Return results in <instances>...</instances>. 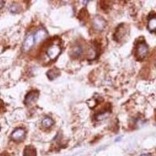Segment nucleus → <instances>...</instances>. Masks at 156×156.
Wrapping results in <instances>:
<instances>
[{
  "instance_id": "obj_1",
  "label": "nucleus",
  "mask_w": 156,
  "mask_h": 156,
  "mask_svg": "<svg viewBox=\"0 0 156 156\" xmlns=\"http://www.w3.org/2000/svg\"><path fill=\"white\" fill-rule=\"evenodd\" d=\"M148 53V46L144 41H139L136 46L135 55L138 60H144Z\"/></svg>"
},
{
  "instance_id": "obj_2",
  "label": "nucleus",
  "mask_w": 156,
  "mask_h": 156,
  "mask_svg": "<svg viewBox=\"0 0 156 156\" xmlns=\"http://www.w3.org/2000/svg\"><path fill=\"white\" fill-rule=\"evenodd\" d=\"M62 49L60 45L56 43L50 45L46 49V54L51 60H56L61 53Z\"/></svg>"
},
{
  "instance_id": "obj_3",
  "label": "nucleus",
  "mask_w": 156,
  "mask_h": 156,
  "mask_svg": "<svg viewBox=\"0 0 156 156\" xmlns=\"http://www.w3.org/2000/svg\"><path fill=\"white\" fill-rule=\"evenodd\" d=\"M35 43V35L33 34H29L26 36L24 39V41L23 43V51L24 52H28L33 48L34 45Z\"/></svg>"
},
{
  "instance_id": "obj_4",
  "label": "nucleus",
  "mask_w": 156,
  "mask_h": 156,
  "mask_svg": "<svg viewBox=\"0 0 156 156\" xmlns=\"http://www.w3.org/2000/svg\"><path fill=\"white\" fill-rule=\"evenodd\" d=\"M26 137V131L23 128H17L13 131L11 138L15 141H22Z\"/></svg>"
},
{
  "instance_id": "obj_5",
  "label": "nucleus",
  "mask_w": 156,
  "mask_h": 156,
  "mask_svg": "<svg viewBox=\"0 0 156 156\" xmlns=\"http://www.w3.org/2000/svg\"><path fill=\"white\" fill-rule=\"evenodd\" d=\"M93 27L96 30V31H102L104 30V28L105 27L106 25V21L104 20V18H102L100 16H96L94 18L92 22Z\"/></svg>"
},
{
  "instance_id": "obj_6",
  "label": "nucleus",
  "mask_w": 156,
  "mask_h": 156,
  "mask_svg": "<svg viewBox=\"0 0 156 156\" xmlns=\"http://www.w3.org/2000/svg\"><path fill=\"white\" fill-rule=\"evenodd\" d=\"M39 97V91L37 90L35 91H31L30 92H28L25 97L24 99V103L26 105H31L32 103H34L35 102L38 100Z\"/></svg>"
},
{
  "instance_id": "obj_7",
  "label": "nucleus",
  "mask_w": 156,
  "mask_h": 156,
  "mask_svg": "<svg viewBox=\"0 0 156 156\" xmlns=\"http://www.w3.org/2000/svg\"><path fill=\"white\" fill-rule=\"evenodd\" d=\"M123 26H124L123 24L120 25V26L116 29V33L114 34V38H115L117 41H119L120 40H122V38L127 35V28L123 27Z\"/></svg>"
},
{
  "instance_id": "obj_8",
  "label": "nucleus",
  "mask_w": 156,
  "mask_h": 156,
  "mask_svg": "<svg viewBox=\"0 0 156 156\" xmlns=\"http://www.w3.org/2000/svg\"><path fill=\"white\" fill-rule=\"evenodd\" d=\"M34 35H35V43H38L47 37V31L44 28H40L35 32Z\"/></svg>"
},
{
  "instance_id": "obj_9",
  "label": "nucleus",
  "mask_w": 156,
  "mask_h": 156,
  "mask_svg": "<svg viewBox=\"0 0 156 156\" xmlns=\"http://www.w3.org/2000/svg\"><path fill=\"white\" fill-rule=\"evenodd\" d=\"M83 54V49L82 47L79 45H77L74 47H72L71 50L70 52V55L72 58H79Z\"/></svg>"
},
{
  "instance_id": "obj_10",
  "label": "nucleus",
  "mask_w": 156,
  "mask_h": 156,
  "mask_svg": "<svg viewBox=\"0 0 156 156\" xmlns=\"http://www.w3.org/2000/svg\"><path fill=\"white\" fill-rule=\"evenodd\" d=\"M148 29L151 32L156 31V15H152L148 18Z\"/></svg>"
},
{
  "instance_id": "obj_11",
  "label": "nucleus",
  "mask_w": 156,
  "mask_h": 156,
  "mask_svg": "<svg viewBox=\"0 0 156 156\" xmlns=\"http://www.w3.org/2000/svg\"><path fill=\"white\" fill-rule=\"evenodd\" d=\"M46 75H47V77L49 78L50 80H54L55 78H56L60 75V70L56 69V68H53V69H51V70H49Z\"/></svg>"
},
{
  "instance_id": "obj_12",
  "label": "nucleus",
  "mask_w": 156,
  "mask_h": 156,
  "mask_svg": "<svg viewBox=\"0 0 156 156\" xmlns=\"http://www.w3.org/2000/svg\"><path fill=\"white\" fill-rule=\"evenodd\" d=\"M24 156H36V150L31 146H27L24 152Z\"/></svg>"
},
{
  "instance_id": "obj_13",
  "label": "nucleus",
  "mask_w": 156,
  "mask_h": 156,
  "mask_svg": "<svg viewBox=\"0 0 156 156\" xmlns=\"http://www.w3.org/2000/svg\"><path fill=\"white\" fill-rule=\"evenodd\" d=\"M41 123H42L43 127L49 128V127H51L53 125L54 122L52 118H50V117H49V116H46L45 118H44L43 120H42V122H41Z\"/></svg>"
},
{
  "instance_id": "obj_14",
  "label": "nucleus",
  "mask_w": 156,
  "mask_h": 156,
  "mask_svg": "<svg viewBox=\"0 0 156 156\" xmlns=\"http://www.w3.org/2000/svg\"><path fill=\"white\" fill-rule=\"evenodd\" d=\"M107 116H108V113H101L99 114L96 116V119L97 120H102L103 119H105L106 118Z\"/></svg>"
},
{
  "instance_id": "obj_15",
  "label": "nucleus",
  "mask_w": 156,
  "mask_h": 156,
  "mask_svg": "<svg viewBox=\"0 0 156 156\" xmlns=\"http://www.w3.org/2000/svg\"><path fill=\"white\" fill-rule=\"evenodd\" d=\"M141 156H152V155L150 154V153H147V154L141 155Z\"/></svg>"
},
{
  "instance_id": "obj_16",
  "label": "nucleus",
  "mask_w": 156,
  "mask_h": 156,
  "mask_svg": "<svg viewBox=\"0 0 156 156\" xmlns=\"http://www.w3.org/2000/svg\"><path fill=\"white\" fill-rule=\"evenodd\" d=\"M2 102L0 100V109H1V107H2Z\"/></svg>"
},
{
  "instance_id": "obj_17",
  "label": "nucleus",
  "mask_w": 156,
  "mask_h": 156,
  "mask_svg": "<svg viewBox=\"0 0 156 156\" xmlns=\"http://www.w3.org/2000/svg\"><path fill=\"white\" fill-rule=\"evenodd\" d=\"M0 130H1V127H0Z\"/></svg>"
}]
</instances>
